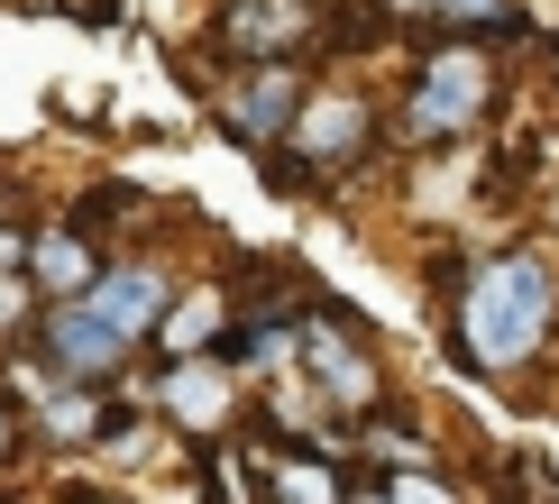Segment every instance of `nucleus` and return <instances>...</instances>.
Instances as JSON below:
<instances>
[{
  "mask_svg": "<svg viewBox=\"0 0 559 504\" xmlns=\"http://www.w3.org/2000/svg\"><path fill=\"white\" fill-rule=\"evenodd\" d=\"M550 349H559V257L532 248V239L477 257L468 285H459V303H450V358L468 367V376L514 385Z\"/></svg>",
  "mask_w": 559,
  "mask_h": 504,
  "instance_id": "f257e3e1",
  "label": "nucleus"
},
{
  "mask_svg": "<svg viewBox=\"0 0 559 504\" xmlns=\"http://www.w3.org/2000/svg\"><path fill=\"white\" fill-rule=\"evenodd\" d=\"M496 101H504L496 46L431 37L423 56H413V83H404V110H394V129H404V147L450 156V147H468V137H477L486 120H496Z\"/></svg>",
  "mask_w": 559,
  "mask_h": 504,
  "instance_id": "f03ea898",
  "label": "nucleus"
},
{
  "mask_svg": "<svg viewBox=\"0 0 559 504\" xmlns=\"http://www.w3.org/2000/svg\"><path fill=\"white\" fill-rule=\"evenodd\" d=\"M377 129H385V110H377V92H367V83H312V92H302V110H294V129H285V147L266 156V175L285 183V193L340 183L348 166L377 156Z\"/></svg>",
  "mask_w": 559,
  "mask_h": 504,
  "instance_id": "7ed1b4c3",
  "label": "nucleus"
},
{
  "mask_svg": "<svg viewBox=\"0 0 559 504\" xmlns=\"http://www.w3.org/2000/svg\"><path fill=\"white\" fill-rule=\"evenodd\" d=\"M294 376L312 385V404L331 412V422L377 412V395H385V358L367 349V331H358L348 303H302L294 312Z\"/></svg>",
  "mask_w": 559,
  "mask_h": 504,
  "instance_id": "20e7f679",
  "label": "nucleus"
},
{
  "mask_svg": "<svg viewBox=\"0 0 559 504\" xmlns=\"http://www.w3.org/2000/svg\"><path fill=\"white\" fill-rule=\"evenodd\" d=\"M183 293V275L166 266V257H102V275L74 293V303L102 321L110 339H129V349H147L156 339V321H166V303Z\"/></svg>",
  "mask_w": 559,
  "mask_h": 504,
  "instance_id": "39448f33",
  "label": "nucleus"
},
{
  "mask_svg": "<svg viewBox=\"0 0 559 504\" xmlns=\"http://www.w3.org/2000/svg\"><path fill=\"white\" fill-rule=\"evenodd\" d=\"M147 404H156V422H175L193 449H212V441H229L248 385H239V367H221V358H183V367H156Z\"/></svg>",
  "mask_w": 559,
  "mask_h": 504,
  "instance_id": "423d86ee",
  "label": "nucleus"
},
{
  "mask_svg": "<svg viewBox=\"0 0 559 504\" xmlns=\"http://www.w3.org/2000/svg\"><path fill=\"white\" fill-rule=\"evenodd\" d=\"M302 64H239V74L221 83V129L239 137V147H258L275 156L285 147V129H294V110H302Z\"/></svg>",
  "mask_w": 559,
  "mask_h": 504,
  "instance_id": "0eeeda50",
  "label": "nucleus"
},
{
  "mask_svg": "<svg viewBox=\"0 0 559 504\" xmlns=\"http://www.w3.org/2000/svg\"><path fill=\"white\" fill-rule=\"evenodd\" d=\"M229 321H239V293H229V285H183L175 303H166V321H156L147 349L166 358V367H183V358H221Z\"/></svg>",
  "mask_w": 559,
  "mask_h": 504,
  "instance_id": "6e6552de",
  "label": "nucleus"
},
{
  "mask_svg": "<svg viewBox=\"0 0 559 504\" xmlns=\"http://www.w3.org/2000/svg\"><path fill=\"white\" fill-rule=\"evenodd\" d=\"M28 293L37 303H74V293L102 275V239L92 229H74V220H46V229H28Z\"/></svg>",
  "mask_w": 559,
  "mask_h": 504,
  "instance_id": "1a4fd4ad",
  "label": "nucleus"
},
{
  "mask_svg": "<svg viewBox=\"0 0 559 504\" xmlns=\"http://www.w3.org/2000/svg\"><path fill=\"white\" fill-rule=\"evenodd\" d=\"M19 385H28V395H37L28 431H37L46 449H102L110 412H120L110 395H92V385H56V376H37V367H28V376H19Z\"/></svg>",
  "mask_w": 559,
  "mask_h": 504,
  "instance_id": "9d476101",
  "label": "nucleus"
},
{
  "mask_svg": "<svg viewBox=\"0 0 559 504\" xmlns=\"http://www.w3.org/2000/svg\"><path fill=\"white\" fill-rule=\"evenodd\" d=\"M258 495H266V504H348L358 487H348V477H340V458H331V449H321V458L285 449V458H266Z\"/></svg>",
  "mask_w": 559,
  "mask_h": 504,
  "instance_id": "9b49d317",
  "label": "nucleus"
},
{
  "mask_svg": "<svg viewBox=\"0 0 559 504\" xmlns=\"http://www.w3.org/2000/svg\"><path fill=\"white\" fill-rule=\"evenodd\" d=\"M431 28L440 37H468V46H504V37H532V10H523V0H440Z\"/></svg>",
  "mask_w": 559,
  "mask_h": 504,
  "instance_id": "f8f14e48",
  "label": "nucleus"
},
{
  "mask_svg": "<svg viewBox=\"0 0 559 504\" xmlns=\"http://www.w3.org/2000/svg\"><path fill=\"white\" fill-rule=\"evenodd\" d=\"M377 495H385V504H468V495H459V487H450L440 468H394Z\"/></svg>",
  "mask_w": 559,
  "mask_h": 504,
  "instance_id": "ddd939ff",
  "label": "nucleus"
},
{
  "mask_svg": "<svg viewBox=\"0 0 559 504\" xmlns=\"http://www.w3.org/2000/svg\"><path fill=\"white\" fill-rule=\"evenodd\" d=\"M19 321H37V293L28 275H0V339H19Z\"/></svg>",
  "mask_w": 559,
  "mask_h": 504,
  "instance_id": "4468645a",
  "label": "nucleus"
},
{
  "mask_svg": "<svg viewBox=\"0 0 559 504\" xmlns=\"http://www.w3.org/2000/svg\"><path fill=\"white\" fill-rule=\"evenodd\" d=\"M367 10H377L385 28H431V10H440V0H367Z\"/></svg>",
  "mask_w": 559,
  "mask_h": 504,
  "instance_id": "2eb2a0df",
  "label": "nucleus"
},
{
  "mask_svg": "<svg viewBox=\"0 0 559 504\" xmlns=\"http://www.w3.org/2000/svg\"><path fill=\"white\" fill-rule=\"evenodd\" d=\"M10 458H19V412L0 404V468H10Z\"/></svg>",
  "mask_w": 559,
  "mask_h": 504,
  "instance_id": "dca6fc26",
  "label": "nucleus"
},
{
  "mask_svg": "<svg viewBox=\"0 0 559 504\" xmlns=\"http://www.w3.org/2000/svg\"><path fill=\"white\" fill-rule=\"evenodd\" d=\"M348 504H385V495H377V487H358V495H348Z\"/></svg>",
  "mask_w": 559,
  "mask_h": 504,
  "instance_id": "f3484780",
  "label": "nucleus"
}]
</instances>
